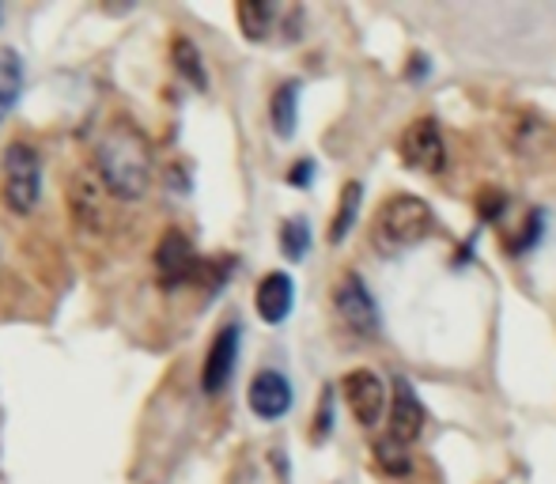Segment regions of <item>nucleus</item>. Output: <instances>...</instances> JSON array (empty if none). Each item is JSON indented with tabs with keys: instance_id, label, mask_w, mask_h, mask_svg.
<instances>
[{
	"instance_id": "nucleus-1",
	"label": "nucleus",
	"mask_w": 556,
	"mask_h": 484,
	"mask_svg": "<svg viewBox=\"0 0 556 484\" xmlns=\"http://www.w3.org/2000/svg\"><path fill=\"white\" fill-rule=\"evenodd\" d=\"M152 140L129 118H114L106 125L103 140L96 148V170L103 178L106 193L117 201H140L152 186Z\"/></svg>"
},
{
	"instance_id": "nucleus-2",
	"label": "nucleus",
	"mask_w": 556,
	"mask_h": 484,
	"mask_svg": "<svg viewBox=\"0 0 556 484\" xmlns=\"http://www.w3.org/2000/svg\"><path fill=\"white\" fill-rule=\"evenodd\" d=\"M432 208L428 201H420L417 193H394L379 205L375 213V250L379 254H402V250H413L417 242H425L432 235Z\"/></svg>"
},
{
	"instance_id": "nucleus-3",
	"label": "nucleus",
	"mask_w": 556,
	"mask_h": 484,
	"mask_svg": "<svg viewBox=\"0 0 556 484\" xmlns=\"http://www.w3.org/2000/svg\"><path fill=\"white\" fill-rule=\"evenodd\" d=\"M42 201V155L30 140H8L0 152V205L12 216H30Z\"/></svg>"
},
{
	"instance_id": "nucleus-4",
	"label": "nucleus",
	"mask_w": 556,
	"mask_h": 484,
	"mask_svg": "<svg viewBox=\"0 0 556 484\" xmlns=\"http://www.w3.org/2000/svg\"><path fill=\"white\" fill-rule=\"evenodd\" d=\"M205 265L208 262H201L186 231L167 228L160 235V242H155V280H160L167 292L182 284H198V280L205 277Z\"/></svg>"
},
{
	"instance_id": "nucleus-5",
	"label": "nucleus",
	"mask_w": 556,
	"mask_h": 484,
	"mask_svg": "<svg viewBox=\"0 0 556 484\" xmlns=\"http://www.w3.org/2000/svg\"><path fill=\"white\" fill-rule=\"evenodd\" d=\"M333 310L356 337H379V310L367 292V284L359 280L356 269H344L333 284Z\"/></svg>"
},
{
	"instance_id": "nucleus-6",
	"label": "nucleus",
	"mask_w": 556,
	"mask_h": 484,
	"mask_svg": "<svg viewBox=\"0 0 556 484\" xmlns=\"http://www.w3.org/2000/svg\"><path fill=\"white\" fill-rule=\"evenodd\" d=\"M397 155H402L405 167L420 170V175H440L446 163V148H443V132L432 118H417L409 122V129L397 140Z\"/></svg>"
},
{
	"instance_id": "nucleus-7",
	"label": "nucleus",
	"mask_w": 556,
	"mask_h": 484,
	"mask_svg": "<svg viewBox=\"0 0 556 484\" xmlns=\"http://www.w3.org/2000/svg\"><path fill=\"white\" fill-rule=\"evenodd\" d=\"M341 394L359 428H375L382 420V412H387V386H382L379 374L367 371V367H356V371L344 374Z\"/></svg>"
},
{
	"instance_id": "nucleus-8",
	"label": "nucleus",
	"mask_w": 556,
	"mask_h": 484,
	"mask_svg": "<svg viewBox=\"0 0 556 484\" xmlns=\"http://www.w3.org/2000/svg\"><path fill=\"white\" fill-rule=\"evenodd\" d=\"M239 345H242L239 322H227L216 330L213 345H208V353H205V364H201V390H205L208 397L227 390V382H231V374H235V364H239Z\"/></svg>"
},
{
	"instance_id": "nucleus-9",
	"label": "nucleus",
	"mask_w": 556,
	"mask_h": 484,
	"mask_svg": "<svg viewBox=\"0 0 556 484\" xmlns=\"http://www.w3.org/2000/svg\"><path fill=\"white\" fill-rule=\"evenodd\" d=\"M247 405L257 420H265V424L288 417V409H292V382H288L280 371H273V367H265V371H257L254 379H250Z\"/></svg>"
},
{
	"instance_id": "nucleus-10",
	"label": "nucleus",
	"mask_w": 556,
	"mask_h": 484,
	"mask_svg": "<svg viewBox=\"0 0 556 484\" xmlns=\"http://www.w3.org/2000/svg\"><path fill=\"white\" fill-rule=\"evenodd\" d=\"M425 424H428V412L425 405H420L417 390H413L409 379H402L397 374L394 379V405H390V440L397 443H417L420 435H425Z\"/></svg>"
},
{
	"instance_id": "nucleus-11",
	"label": "nucleus",
	"mask_w": 556,
	"mask_h": 484,
	"mask_svg": "<svg viewBox=\"0 0 556 484\" xmlns=\"http://www.w3.org/2000/svg\"><path fill=\"white\" fill-rule=\"evenodd\" d=\"M292 303H295V284L288 272H265L257 280V292H254V307L257 318L265 326H280L288 315H292Z\"/></svg>"
},
{
	"instance_id": "nucleus-12",
	"label": "nucleus",
	"mask_w": 556,
	"mask_h": 484,
	"mask_svg": "<svg viewBox=\"0 0 556 484\" xmlns=\"http://www.w3.org/2000/svg\"><path fill=\"white\" fill-rule=\"evenodd\" d=\"M99 193H106V186H103V178H99V170H80V175L73 178V186H68V201H73L76 220L88 224V228H96V224L106 220Z\"/></svg>"
},
{
	"instance_id": "nucleus-13",
	"label": "nucleus",
	"mask_w": 556,
	"mask_h": 484,
	"mask_svg": "<svg viewBox=\"0 0 556 484\" xmlns=\"http://www.w3.org/2000/svg\"><path fill=\"white\" fill-rule=\"evenodd\" d=\"M23 84H27V68L15 46H0V122L15 111L23 95Z\"/></svg>"
},
{
	"instance_id": "nucleus-14",
	"label": "nucleus",
	"mask_w": 556,
	"mask_h": 484,
	"mask_svg": "<svg viewBox=\"0 0 556 484\" xmlns=\"http://www.w3.org/2000/svg\"><path fill=\"white\" fill-rule=\"evenodd\" d=\"M269 122L280 140L295 137V122H300V80L277 84V91L269 99Z\"/></svg>"
},
{
	"instance_id": "nucleus-15",
	"label": "nucleus",
	"mask_w": 556,
	"mask_h": 484,
	"mask_svg": "<svg viewBox=\"0 0 556 484\" xmlns=\"http://www.w3.org/2000/svg\"><path fill=\"white\" fill-rule=\"evenodd\" d=\"M170 61H175V73L190 84L193 91H208V68H205V58L201 50L190 42L186 35H175L170 38Z\"/></svg>"
},
{
	"instance_id": "nucleus-16",
	"label": "nucleus",
	"mask_w": 556,
	"mask_h": 484,
	"mask_svg": "<svg viewBox=\"0 0 556 484\" xmlns=\"http://www.w3.org/2000/svg\"><path fill=\"white\" fill-rule=\"evenodd\" d=\"M277 12L280 8L269 4V0H242V4H235V20H239L247 42H265L273 23H277Z\"/></svg>"
},
{
	"instance_id": "nucleus-17",
	"label": "nucleus",
	"mask_w": 556,
	"mask_h": 484,
	"mask_svg": "<svg viewBox=\"0 0 556 484\" xmlns=\"http://www.w3.org/2000/svg\"><path fill=\"white\" fill-rule=\"evenodd\" d=\"M359 205H364V186L356 182V178H349L341 190V198H337V213L330 220V242H344V235L352 231V224H356L359 216Z\"/></svg>"
},
{
	"instance_id": "nucleus-18",
	"label": "nucleus",
	"mask_w": 556,
	"mask_h": 484,
	"mask_svg": "<svg viewBox=\"0 0 556 484\" xmlns=\"http://www.w3.org/2000/svg\"><path fill=\"white\" fill-rule=\"evenodd\" d=\"M311 250V224L303 216H292V220L280 224V254L288 262H303Z\"/></svg>"
},
{
	"instance_id": "nucleus-19",
	"label": "nucleus",
	"mask_w": 556,
	"mask_h": 484,
	"mask_svg": "<svg viewBox=\"0 0 556 484\" xmlns=\"http://www.w3.org/2000/svg\"><path fill=\"white\" fill-rule=\"evenodd\" d=\"M375 462H379V470L390 473V477H405V473L413 470L409 455H405V443L390 440V435L375 443Z\"/></svg>"
},
{
	"instance_id": "nucleus-20",
	"label": "nucleus",
	"mask_w": 556,
	"mask_h": 484,
	"mask_svg": "<svg viewBox=\"0 0 556 484\" xmlns=\"http://www.w3.org/2000/svg\"><path fill=\"white\" fill-rule=\"evenodd\" d=\"M330 428H333V390L326 386L323 402H318V417H315V432H311V440L323 443L326 435H330Z\"/></svg>"
},
{
	"instance_id": "nucleus-21",
	"label": "nucleus",
	"mask_w": 556,
	"mask_h": 484,
	"mask_svg": "<svg viewBox=\"0 0 556 484\" xmlns=\"http://www.w3.org/2000/svg\"><path fill=\"white\" fill-rule=\"evenodd\" d=\"M311 178H315V163L311 160H295L292 170H288V186H295V190H307Z\"/></svg>"
},
{
	"instance_id": "nucleus-22",
	"label": "nucleus",
	"mask_w": 556,
	"mask_h": 484,
	"mask_svg": "<svg viewBox=\"0 0 556 484\" xmlns=\"http://www.w3.org/2000/svg\"><path fill=\"white\" fill-rule=\"evenodd\" d=\"M409 76H425V58H420V53H417V58H413V65H409Z\"/></svg>"
},
{
	"instance_id": "nucleus-23",
	"label": "nucleus",
	"mask_w": 556,
	"mask_h": 484,
	"mask_svg": "<svg viewBox=\"0 0 556 484\" xmlns=\"http://www.w3.org/2000/svg\"><path fill=\"white\" fill-rule=\"evenodd\" d=\"M0 15H4V8H0Z\"/></svg>"
}]
</instances>
